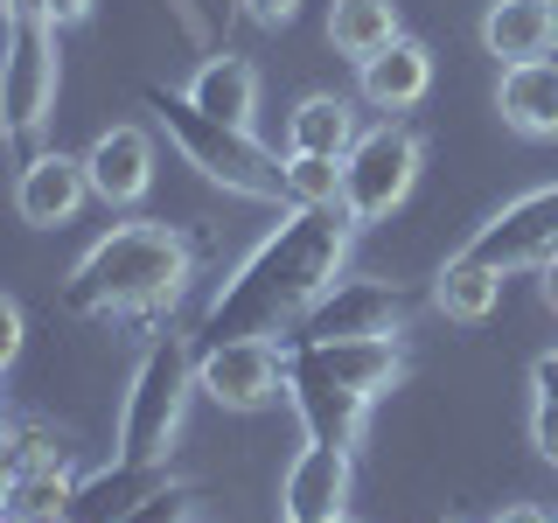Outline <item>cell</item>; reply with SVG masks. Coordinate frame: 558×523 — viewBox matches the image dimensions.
<instances>
[{
	"instance_id": "f546056e",
	"label": "cell",
	"mask_w": 558,
	"mask_h": 523,
	"mask_svg": "<svg viewBox=\"0 0 558 523\" xmlns=\"http://www.w3.org/2000/svg\"><path fill=\"white\" fill-rule=\"evenodd\" d=\"M531 384H537V398H558V349H545V356L531 363Z\"/></svg>"
},
{
	"instance_id": "8fae6325",
	"label": "cell",
	"mask_w": 558,
	"mask_h": 523,
	"mask_svg": "<svg viewBox=\"0 0 558 523\" xmlns=\"http://www.w3.org/2000/svg\"><path fill=\"white\" fill-rule=\"evenodd\" d=\"M92 203V174H84V154H28L22 174H14V209H22V223L35 231H57L70 223L77 209Z\"/></svg>"
},
{
	"instance_id": "d4e9b609",
	"label": "cell",
	"mask_w": 558,
	"mask_h": 523,
	"mask_svg": "<svg viewBox=\"0 0 558 523\" xmlns=\"http://www.w3.org/2000/svg\"><path fill=\"white\" fill-rule=\"evenodd\" d=\"M287 209H342L336 154H287Z\"/></svg>"
},
{
	"instance_id": "74e56055",
	"label": "cell",
	"mask_w": 558,
	"mask_h": 523,
	"mask_svg": "<svg viewBox=\"0 0 558 523\" xmlns=\"http://www.w3.org/2000/svg\"><path fill=\"white\" fill-rule=\"evenodd\" d=\"M551 63H558V42H551Z\"/></svg>"
},
{
	"instance_id": "8d00e7d4",
	"label": "cell",
	"mask_w": 558,
	"mask_h": 523,
	"mask_svg": "<svg viewBox=\"0 0 558 523\" xmlns=\"http://www.w3.org/2000/svg\"><path fill=\"white\" fill-rule=\"evenodd\" d=\"M0 523H14V516H8V510H0Z\"/></svg>"
},
{
	"instance_id": "836d02e7",
	"label": "cell",
	"mask_w": 558,
	"mask_h": 523,
	"mask_svg": "<svg viewBox=\"0 0 558 523\" xmlns=\"http://www.w3.org/2000/svg\"><path fill=\"white\" fill-rule=\"evenodd\" d=\"M0 14H43V0H0Z\"/></svg>"
},
{
	"instance_id": "4316f807",
	"label": "cell",
	"mask_w": 558,
	"mask_h": 523,
	"mask_svg": "<svg viewBox=\"0 0 558 523\" xmlns=\"http://www.w3.org/2000/svg\"><path fill=\"white\" fill-rule=\"evenodd\" d=\"M531 447L558 467V398H537L531 405Z\"/></svg>"
},
{
	"instance_id": "7c38bea8",
	"label": "cell",
	"mask_w": 558,
	"mask_h": 523,
	"mask_svg": "<svg viewBox=\"0 0 558 523\" xmlns=\"http://www.w3.org/2000/svg\"><path fill=\"white\" fill-rule=\"evenodd\" d=\"M342 510H349V447L307 440L301 453H293L287 482H279V516L314 523V516H342Z\"/></svg>"
},
{
	"instance_id": "484cf974",
	"label": "cell",
	"mask_w": 558,
	"mask_h": 523,
	"mask_svg": "<svg viewBox=\"0 0 558 523\" xmlns=\"http://www.w3.org/2000/svg\"><path fill=\"white\" fill-rule=\"evenodd\" d=\"M189 510H196V488H189V482H161L147 502H133L119 523H189Z\"/></svg>"
},
{
	"instance_id": "603a6c76",
	"label": "cell",
	"mask_w": 558,
	"mask_h": 523,
	"mask_svg": "<svg viewBox=\"0 0 558 523\" xmlns=\"http://www.w3.org/2000/svg\"><path fill=\"white\" fill-rule=\"evenodd\" d=\"M49 453H70V447H63L49 426H28V418L0 412V510H8V496H14V482H22V467L49 461Z\"/></svg>"
},
{
	"instance_id": "5bb4252c",
	"label": "cell",
	"mask_w": 558,
	"mask_h": 523,
	"mask_svg": "<svg viewBox=\"0 0 558 523\" xmlns=\"http://www.w3.org/2000/svg\"><path fill=\"white\" fill-rule=\"evenodd\" d=\"M356 92L371 112H412L418 98L433 92V49L398 35L391 49H377L371 63H356Z\"/></svg>"
},
{
	"instance_id": "7a4b0ae2",
	"label": "cell",
	"mask_w": 558,
	"mask_h": 523,
	"mask_svg": "<svg viewBox=\"0 0 558 523\" xmlns=\"http://www.w3.org/2000/svg\"><path fill=\"white\" fill-rule=\"evenodd\" d=\"M196 279V244L168 223H119L63 279V314L77 321H161Z\"/></svg>"
},
{
	"instance_id": "6da1fadb",
	"label": "cell",
	"mask_w": 558,
	"mask_h": 523,
	"mask_svg": "<svg viewBox=\"0 0 558 523\" xmlns=\"http://www.w3.org/2000/svg\"><path fill=\"white\" fill-rule=\"evenodd\" d=\"M342 266H349V209H287L252 244V258L217 287V301L203 314V349L301 328V314L336 287Z\"/></svg>"
},
{
	"instance_id": "d6986e66",
	"label": "cell",
	"mask_w": 558,
	"mask_h": 523,
	"mask_svg": "<svg viewBox=\"0 0 558 523\" xmlns=\"http://www.w3.org/2000/svg\"><path fill=\"white\" fill-rule=\"evenodd\" d=\"M189 98H196L209 119H223V126H252V112H258V70L244 63L238 49L203 57V70L189 77Z\"/></svg>"
},
{
	"instance_id": "2e32d148",
	"label": "cell",
	"mask_w": 558,
	"mask_h": 523,
	"mask_svg": "<svg viewBox=\"0 0 558 523\" xmlns=\"http://www.w3.org/2000/svg\"><path fill=\"white\" fill-rule=\"evenodd\" d=\"M558 42V0H488L482 14V49L496 63H531L551 57Z\"/></svg>"
},
{
	"instance_id": "4dcf8cb0",
	"label": "cell",
	"mask_w": 558,
	"mask_h": 523,
	"mask_svg": "<svg viewBox=\"0 0 558 523\" xmlns=\"http://www.w3.org/2000/svg\"><path fill=\"white\" fill-rule=\"evenodd\" d=\"M43 14H49V22H84V14H92V0H43Z\"/></svg>"
},
{
	"instance_id": "1f68e13d",
	"label": "cell",
	"mask_w": 558,
	"mask_h": 523,
	"mask_svg": "<svg viewBox=\"0 0 558 523\" xmlns=\"http://www.w3.org/2000/svg\"><path fill=\"white\" fill-rule=\"evenodd\" d=\"M496 523H551L545 510H537V502H510V510H502Z\"/></svg>"
},
{
	"instance_id": "cb8c5ba5",
	"label": "cell",
	"mask_w": 558,
	"mask_h": 523,
	"mask_svg": "<svg viewBox=\"0 0 558 523\" xmlns=\"http://www.w3.org/2000/svg\"><path fill=\"white\" fill-rule=\"evenodd\" d=\"M70 488H77L70 453H49V461L22 467V482H14V496H8V516H57L70 502Z\"/></svg>"
},
{
	"instance_id": "8992f818",
	"label": "cell",
	"mask_w": 558,
	"mask_h": 523,
	"mask_svg": "<svg viewBox=\"0 0 558 523\" xmlns=\"http://www.w3.org/2000/svg\"><path fill=\"white\" fill-rule=\"evenodd\" d=\"M418 161H426V147H418L412 126H398V119H384L356 139V147L342 154V209L349 223H384L398 203L412 196L418 182Z\"/></svg>"
},
{
	"instance_id": "52a82bcc",
	"label": "cell",
	"mask_w": 558,
	"mask_h": 523,
	"mask_svg": "<svg viewBox=\"0 0 558 523\" xmlns=\"http://www.w3.org/2000/svg\"><path fill=\"white\" fill-rule=\"evenodd\" d=\"M196 391L223 412H266L287 398V349H272V336L209 342L196 349Z\"/></svg>"
},
{
	"instance_id": "9c48e42d",
	"label": "cell",
	"mask_w": 558,
	"mask_h": 523,
	"mask_svg": "<svg viewBox=\"0 0 558 523\" xmlns=\"http://www.w3.org/2000/svg\"><path fill=\"white\" fill-rule=\"evenodd\" d=\"M398 328H405V293L391 279H336L301 314L293 342H356V336H398Z\"/></svg>"
},
{
	"instance_id": "3957f363",
	"label": "cell",
	"mask_w": 558,
	"mask_h": 523,
	"mask_svg": "<svg viewBox=\"0 0 558 523\" xmlns=\"http://www.w3.org/2000/svg\"><path fill=\"white\" fill-rule=\"evenodd\" d=\"M147 112L161 119V133L182 147V161L196 168L203 182L231 188L244 203H287V161L258 147L252 126H223V119H209L189 92H168V84H147Z\"/></svg>"
},
{
	"instance_id": "83f0119b",
	"label": "cell",
	"mask_w": 558,
	"mask_h": 523,
	"mask_svg": "<svg viewBox=\"0 0 558 523\" xmlns=\"http://www.w3.org/2000/svg\"><path fill=\"white\" fill-rule=\"evenodd\" d=\"M22 336H28V328H22V307H14L8 293H0V370H8V363L22 356Z\"/></svg>"
},
{
	"instance_id": "d590c367",
	"label": "cell",
	"mask_w": 558,
	"mask_h": 523,
	"mask_svg": "<svg viewBox=\"0 0 558 523\" xmlns=\"http://www.w3.org/2000/svg\"><path fill=\"white\" fill-rule=\"evenodd\" d=\"M314 523H356V516H349V510H342V516H314Z\"/></svg>"
},
{
	"instance_id": "9a60e30c",
	"label": "cell",
	"mask_w": 558,
	"mask_h": 523,
	"mask_svg": "<svg viewBox=\"0 0 558 523\" xmlns=\"http://www.w3.org/2000/svg\"><path fill=\"white\" fill-rule=\"evenodd\" d=\"M496 112H502V126L523 133V139H558V63L551 57L502 63Z\"/></svg>"
},
{
	"instance_id": "ac0fdd59",
	"label": "cell",
	"mask_w": 558,
	"mask_h": 523,
	"mask_svg": "<svg viewBox=\"0 0 558 523\" xmlns=\"http://www.w3.org/2000/svg\"><path fill=\"white\" fill-rule=\"evenodd\" d=\"M287 405H293V418H301L307 440H322V447H356L371 398H363V391H342V384H328V377H287Z\"/></svg>"
},
{
	"instance_id": "44dd1931",
	"label": "cell",
	"mask_w": 558,
	"mask_h": 523,
	"mask_svg": "<svg viewBox=\"0 0 558 523\" xmlns=\"http://www.w3.org/2000/svg\"><path fill=\"white\" fill-rule=\"evenodd\" d=\"M502 301V272L496 266H482V258H468V252H453L440 279H433V307L447 314V321H488Z\"/></svg>"
},
{
	"instance_id": "277c9868",
	"label": "cell",
	"mask_w": 558,
	"mask_h": 523,
	"mask_svg": "<svg viewBox=\"0 0 558 523\" xmlns=\"http://www.w3.org/2000/svg\"><path fill=\"white\" fill-rule=\"evenodd\" d=\"M189 391H196V349H189V336H154L133 384H126V405H119V461H161L168 467Z\"/></svg>"
},
{
	"instance_id": "ffe728a7",
	"label": "cell",
	"mask_w": 558,
	"mask_h": 523,
	"mask_svg": "<svg viewBox=\"0 0 558 523\" xmlns=\"http://www.w3.org/2000/svg\"><path fill=\"white\" fill-rule=\"evenodd\" d=\"M356 105H349L342 92H314V98H301L293 105V119H287V147L293 154H342L356 147Z\"/></svg>"
},
{
	"instance_id": "30bf717a",
	"label": "cell",
	"mask_w": 558,
	"mask_h": 523,
	"mask_svg": "<svg viewBox=\"0 0 558 523\" xmlns=\"http://www.w3.org/2000/svg\"><path fill=\"white\" fill-rule=\"evenodd\" d=\"M287 377H328L342 391H391L405 377V342L398 336H356V342H287Z\"/></svg>"
},
{
	"instance_id": "e0dca14e",
	"label": "cell",
	"mask_w": 558,
	"mask_h": 523,
	"mask_svg": "<svg viewBox=\"0 0 558 523\" xmlns=\"http://www.w3.org/2000/svg\"><path fill=\"white\" fill-rule=\"evenodd\" d=\"M161 482H168L161 461H112L105 475H84L77 488H70L63 516H70V523H119L133 502H147Z\"/></svg>"
},
{
	"instance_id": "4fadbf2b",
	"label": "cell",
	"mask_w": 558,
	"mask_h": 523,
	"mask_svg": "<svg viewBox=\"0 0 558 523\" xmlns=\"http://www.w3.org/2000/svg\"><path fill=\"white\" fill-rule=\"evenodd\" d=\"M84 174H92V196L105 209H126L154 188V139L140 126H105L84 154Z\"/></svg>"
},
{
	"instance_id": "5b68a950",
	"label": "cell",
	"mask_w": 558,
	"mask_h": 523,
	"mask_svg": "<svg viewBox=\"0 0 558 523\" xmlns=\"http://www.w3.org/2000/svg\"><path fill=\"white\" fill-rule=\"evenodd\" d=\"M57 22L49 14H8V42H0V133L35 139L57 119Z\"/></svg>"
},
{
	"instance_id": "7402d4cb",
	"label": "cell",
	"mask_w": 558,
	"mask_h": 523,
	"mask_svg": "<svg viewBox=\"0 0 558 523\" xmlns=\"http://www.w3.org/2000/svg\"><path fill=\"white\" fill-rule=\"evenodd\" d=\"M398 8L391 0H336V8H328V42L342 49L349 63H371L377 49H391L398 42Z\"/></svg>"
},
{
	"instance_id": "f1b7e54d",
	"label": "cell",
	"mask_w": 558,
	"mask_h": 523,
	"mask_svg": "<svg viewBox=\"0 0 558 523\" xmlns=\"http://www.w3.org/2000/svg\"><path fill=\"white\" fill-rule=\"evenodd\" d=\"M244 14H252L258 28H287L293 14H301V0H244Z\"/></svg>"
},
{
	"instance_id": "ba28073f",
	"label": "cell",
	"mask_w": 558,
	"mask_h": 523,
	"mask_svg": "<svg viewBox=\"0 0 558 523\" xmlns=\"http://www.w3.org/2000/svg\"><path fill=\"white\" fill-rule=\"evenodd\" d=\"M461 252L482 258V266H496L502 279L551 266V258H558V182L551 188H531V196H517V203H502L496 217L461 244Z\"/></svg>"
},
{
	"instance_id": "d6a6232c",
	"label": "cell",
	"mask_w": 558,
	"mask_h": 523,
	"mask_svg": "<svg viewBox=\"0 0 558 523\" xmlns=\"http://www.w3.org/2000/svg\"><path fill=\"white\" fill-rule=\"evenodd\" d=\"M537 293H545V307L558 314V258H551V266H537Z\"/></svg>"
},
{
	"instance_id": "e575fe53",
	"label": "cell",
	"mask_w": 558,
	"mask_h": 523,
	"mask_svg": "<svg viewBox=\"0 0 558 523\" xmlns=\"http://www.w3.org/2000/svg\"><path fill=\"white\" fill-rule=\"evenodd\" d=\"M14 523H70V516H63V510H57V516H14Z\"/></svg>"
}]
</instances>
